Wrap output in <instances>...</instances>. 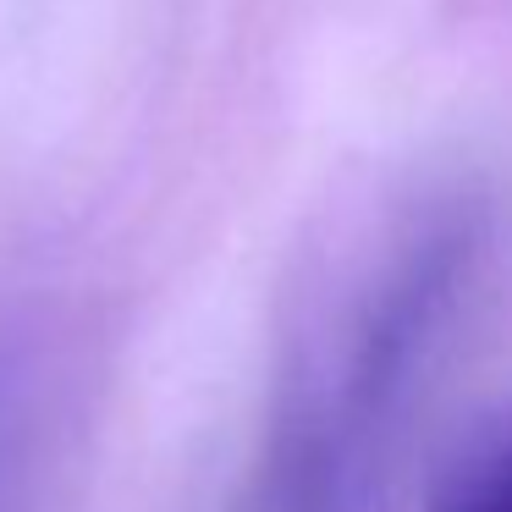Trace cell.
<instances>
[{
    "label": "cell",
    "mask_w": 512,
    "mask_h": 512,
    "mask_svg": "<svg viewBox=\"0 0 512 512\" xmlns=\"http://www.w3.org/2000/svg\"><path fill=\"white\" fill-rule=\"evenodd\" d=\"M28 408H34V364L17 347H0V496L17 474V457H23Z\"/></svg>",
    "instance_id": "3"
},
{
    "label": "cell",
    "mask_w": 512,
    "mask_h": 512,
    "mask_svg": "<svg viewBox=\"0 0 512 512\" xmlns=\"http://www.w3.org/2000/svg\"><path fill=\"white\" fill-rule=\"evenodd\" d=\"M468 265L474 232L463 221L424 226L386 259L281 386L243 512H369L397 419L468 287Z\"/></svg>",
    "instance_id": "1"
},
{
    "label": "cell",
    "mask_w": 512,
    "mask_h": 512,
    "mask_svg": "<svg viewBox=\"0 0 512 512\" xmlns=\"http://www.w3.org/2000/svg\"><path fill=\"white\" fill-rule=\"evenodd\" d=\"M430 512H512V408L479 424L452 452Z\"/></svg>",
    "instance_id": "2"
}]
</instances>
